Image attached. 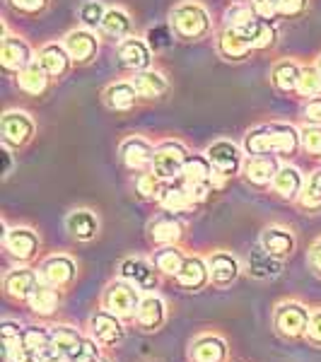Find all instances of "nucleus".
Returning a JSON list of instances; mask_svg holds the SVG:
<instances>
[{
    "instance_id": "f257e3e1",
    "label": "nucleus",
    "mask_w": 321,
    "mask_h": 362,
    "mask_svg": "<svg viewBox=\"0 0 321 362\" xmlns=\"http://www.w3.org/2000/svg\"><path fill=\"white\" fill-rule=\"evenodd\" d=\"M302 148L300 131L293 124H261L247 131L244 136V153L247 155H278L293 157Z\"/></svg>"
},
{
    "instance_id": "f03ea898",
    "label": "nucleus",
    "mask_w": 321,
    "mask_h": 362,
    "mask_svg": "<svg viewBox=\"0 0 321 362\" xmlns=\"http://www.w3.org/2000/svg\"><path fill=\"white\" fill-rule=\"evenodd\" d=\"M169 25H172V32L184 42H201L213 32V17L196 0H182L169 13Z\"/></svg>"
},
{
    "instance_id": "7ed1b4c3",
    "label": "nucleus",
    "mask_w": 321,
    "mask_h": 362,
    "mask_svg": "<svg viewBox=\"0 0 321 362\" xmlns=\"http://www.w3.org/2000/svg\"><path fill=\"white\" fill-rule=\"evenodd\" d=\"M309 317H312V309L302 302L283 300L273 309V329L285 341H302V338H307Z\"/></svg>"
},
{
    "instance_id": "20e7f679",
    "label": "nucleus",
    "mask_w": 321,
    "mask_h": 362,
    "mask_svg": "<svg viewBox=\"0 0 321 362\" xmlns=\"http://www.w3.org/2000/svg\"><path fill=\"white\" fill-rule=\"evenodd\" d=\"M143 290H138L133 283H128L124 278H116L112 283H107L102 293V307L109 309L116 317H121L124 321L136 319V312L143 302Z\"/></svg>"
},
{
    "instance_id": "39448f33",
    "label": "nucleus",
    "mask_w": 321,
    "mask_h": 362,
    "mask_svg": "<svg viewBox=\"0 0 321 362\" xmlns=\"http://www.w3.org/2000/svg\"><path fill=\"white\" fill-rule=\"evenodd\" d=\"M0 239H3L5 251L22 266L32 264L39 256V249H42V239H39V235L32 227H22V225L8 227L3 223V235H0Z\"/></svg>"
},
{
    "instance_id": "423d86ee",
    "label": "nucleus",
    "mask_w": 321,
    "mask_h": 362,
    "mask_svg": "<svg viewBox=\"0 0 321 362\" xmlns=\"http://www.w3.org/2000/svg\"><path fill=\"white\" fill-rule=\"evenodd\" d=\"M189 148L182 140H162L160 145H155V157H153V172L160 179L174 181L182 177L184 165L189 160Z\"/></svg>"
},
{
    "instance_id": "0eeeda50",
    "label": "nucleus",
    "mask_w": 321,
    "mask_h": 362,
    "mask_svg": "<svg viewBox=\"0 0 321 362\" xmlns=\"http://www.w3.org/2000/svg\"><path fill=\"white\" fill-rule=\"evenodd\" d=\"M206 155L215 169V174H218V179L227 181V179L237 177V174H242L244 155H242V148H239L237 143H232V140H227V138L213 140L206 148Z\"/></svg>"
},
{
    "instance_id": "6e6552de",
    "label": "nucleus",
    "mask_w": 321,
    "mask_h": 362,
    "mask_svg": "<svg viewBox=\"0 0 321 362\" xmlns=\"http://www.w3.org/2000/svg\"><path fill=\"white\" fill-rule=\"evenodd\" d=\"M87 334L102 348H116L126 338V321L102 307L92 312L90 321H87Z\"/></svg>"
},
{
    "instance_id": "1a4fd4ad",
    "label": "nucleus",
    "mask_w": 321,
    "mask_h": 362,
    "mask_svg": "<svg viewBox=\"0 0 321 362\" xmlns=\"http://www.w3.org/2000/svg\"><path fill=\"white\" fill-rule=\"evenodd\" d=\"M39 276L46 285H51V288L56 290H68L73 288L75 278H78V264H75L73 256L68 254H51L46 256V259L39 264Z\"/></svg>"
},
{
    "instance_id": "9d476101",
    "label": "nucleus",
    "mask_w": 321,
    "mask_h": 362,
    "mask_svg": "<svg viewBox=\"0 0 321 362\" xmlns=\"http://www.w3.org/2000/svg\"><path fill=\"white\" fill-rule=\"evenodd\" d=\"M119 278L133 283L138 290H143L145 295L155 293L162 283V273L157 271V266L148 259H140V256H126L119 264Z\"/></svg>"
},
{
    "instance_id": "9b49d317",
    "label": "nucleus",
    "mask_w": 321,
    "mask_h": 362,
    "mask_svg": "<svg viewBox=\"0 0 321 362\" xmlns=\"http://www.w3.org/2000/svg\"><path fill=\"white\" fill-rule=\"evenodd\" d=\"M42 285V276L39 271L29 266H17L13 271L5 273L3 278V290H5V297L8 300L17 302V305H27L29 297L34 295V290Z\"/></svg>"
},
{
    "instance_id": "f8f14e48",
    "label": "nucleus",
    "mask_w": 321,
    "mask_h": 362,
    "mask_svg": "<svg viewBox=\"0 0 321 362\" xmlns=\"http://www.w3.org/2000/svg\"><path fill=\"white\" fill-rule=\"evenodd\" d=\"M208 268H210V285L218 290H227L230 285L237 283V278L244 273L242 261L237 259L232 251L218 249L208 256Z\"/></svg>"
},
{
    "instance_id": "ddd939ff",
    "label": "nucleus",
    "mask_w": 321,
    "mask_h": 362,
    "mask_svg": "<svg viewBox=\"0 0 321 362\" xmlns=\"http://www.w3.org/2000/svg\"><path fill=\"white\" fill-rule=\"evenodd\" d=\"M0 136H3V145L8 148H22L34 136V121L27 112L20 109H10L0 119Z\"/></svg>"
},
{
    "instance_id": "4468645a",
    "label": "nucleus",
    "mask_w": 321,
    "mask_h": 362,
    "mask_svg": "<svg viewBox=\"0 0 321 362\" xmlns=\"http://www.w3.org/2000/svg\"><path fill=\"white\" fill-rule=\"evenodd\" d=\"M186 232V225L179 213H169V210H162L157 213L153 220L148 223V237L150 242L157 244V247H167V244H179Z\"/></svg>"
},
{
    "instance_id": "2eb2a0df",
    "label": "nucleus",
    "mask_w": 321,
    "mask_h": 362,
    "mask_svg": "<svg viewBox=\"0 0 321 362\" xmlns=\"http://www.w3.org/2000/svg\"><path fill=\"white\" fill-rule=\"evenodd\" d=\"M119 157L131 172H145V169H153L155 145L143 136H128L121 143Z\"/></svg>"
},
{
    "instance_id": "dca6fc26",
    "label": "nucleus",
    "mask_w": 321,
    "mask_h": 362,
    "mask_svg": "<svg viewBox=\"0 0 321 362\" xmlns=\"http://www.w3.org/2000/svg\"><path fill=\"white\" fill-rule=\"evenodd\" d=\"M116 56H119L121 66L133 70V73H140V70H148L153 66V51H150L148 42L136 37V34L121 39L119 46H116Z\"/></svg>"
},
{
    "instance_id": "f3484780",
    "label": "nucleus",
    "mask_w": 321,
    "mask_h": 362,
    "mask_svg": "<svg viewBox=\"0 0 321 362\" xmlns=\"http://www.w3.org/2000/svg\"><path fill=\"white\" fill-rule=\"evenodd\" d=\"M242 266H244V273H247L249 278L261 280V283H266V280H276L280 273H283V261L268 254L261 244H256L252 251H247Z\"/></svg>"
},
{
    "instance_id": "a211bd4d",
    "label": "nucleus",
    "mask_w": 321,
    "mask_h": 362,
    "mask_svg": "<svg viewBox=\"0 0 321 362\" xmlns=\"http://www.w3.org/2000/svg\"><path fill=\"white\" fill-rule=\"evenodd\" d=\"M133 324H136L143 334H155V331H160L162 326L167 324L165 300H162L160 295H155V293L143 295V302H140Z\"/></svg>"
},
{
    "instance_id": "6ab92c4d",
    "label": "nucleus",
    "mask_w": 321,
    "mask_h": 362,
    "mask_svg": "<svg viewBox=\"0 0 321 362\" xmlns=\"http://www.w3.org/2000/svg\"><path fill=\"white\" fill-rule=\"evenodd\" d=\"M278 169H280L278 157L249 155V160H244L242 177L247 179V184L256 186V189H266V186H273V179H276Z\"/></svg>"
},
{
    "instance_id": "aec40b11",
    "label": "nucleus",
    "mask_w": 321,
    "mask_h": 362,
    "mask_svg": "<svg viewBox=\"0 0 321 362\" xmlns=\"http://www.w3.org/2000/svg\"><path fill=\"white\" fill-rule=\"evenodd\" d=\"M37 61L32 54V46H29L22 37H13V34H5L3 44H0V63H3L5 70H13V73H20L27 66Z\"/></svg>"
},
{
    "instance_id": "412c9836",
    "label": "nucleus",
    "mask_w": 321,
    "mask_h": 362,
    "mask_svg": "<svg viewBox=\"0 0 321 362\" xmlns=\"http://www.w3.org/2000/svg\"><path fill=\"white\" fill-rule=\"evenodd\" d=\"M230 348L227 341L218 334H201L194 338L189 348V360L191 362H230Z\"/></svg>"
},
{
    "instance_id": "4be33fe9",
    "label": "nucleus",
    "mask_w": 321,
    "mask_h": 362,
    "mask_svg": "<svg viewBox=\"0 0 321 362\" xmlns=\"http://www.w3.org/2000/svg\"><path fill=\"white\" fill-rule=\"evenodd\" d=\"M259 244L264 247L268 254L276 256V259L285 261L295 254L297 249V237L295 232H290L288 227H280V225H271L261 232L259 237Z\"/></svg>"
},
{
    "instance_id": "5701e85b",
    "label": "nucleus",
    "mask_w": 321,
    "mask_h": 362,
    "mask_svg": "<svg viewBox=\"0 0 321 362\" xmlns=\"http://www.w3.org/2000/svg\"><path fill=\"white\" fill-rule=\"evenodd\" d=\"M177 285L182 290H189V293H201L203 288L210 285V268L208 261L203 256H186L182 271L177 273Z\"/></svg>"
},
{
    "instance_id": "b1692460",
    "label": "nucleus",
    "mask_w": 321,
    "mask_h": 362,
    "mask_svg": "<svg viewBox=\"0 0 321 362\" xmlns=\"http://www.w3.org/2000/svg\"><path fill=\"white\" fill-rule=\"evenodd\" d=\"M63 46L68 49L73 63H90L99 51V39L92 29L80 27V29H73V32L66 34Z\"/></svg>"
},
{
    "instance_id": "393cba45",
    "label": "nucleus",
    "mask_w": 321,
    "mask_h": 362,
    "mask_svg": "<svg viewBox=\"0 0 321 362\" xmlns=\"http://www.w3.org/2000/svg\"><path fill=\"white\" fill-rule=\"evenodd\" d=\"M66 230L75 242H92L99 235V218L90 208H75L66 215Z\"/></svg>"
},
{
    "instance_id": "a878e982",
    "label": "nucleus",
    "mask_w": 321,
    "mask_h": 362,
    "mask_svg": "<svg viewBox=\"0 0 321 362\" xmlns=\"http://www.w3.org/2000/svg\"><path fill=\"white\" fill-rule=\"evenodd\" d=\"M25 326L20 321L3 319L0 321V336H3V358L5 362H29V353L22 338Z\"/></svg>"
},
{
    "instance_id": "bb28decb",
    "label": "nucleus",
    "mask_w": 321,
    "mask_h": 362,
    "mask_svg": "<svg viewBox=\"0 0 321 362\" xmlns=\"http://www.w3.org/2000/svg\"><path fill=\"white\" fill-rule=\"evenodd\" d=\"M39 66H42L46 73H49V78H66L70 73V66H73V58H70L68 49L63 44H44L42 49H39V56H37Z\"/></svg>"
},
{
    "instance_id": "cd10ccee",
    "label": "nucleus",
    "mask_w": 321,
    "mask_h": 362,
    "mask_svg": "<svg viewBox=\"0 0 321 362\" xmlns=\"http://www.w3.org/2000/svg\"><path fill=\"white\" fill-rule=\"evenodd\" d=\"M237 32L252 44L254 51H264V49H273L278 42V29L271 25V20H264V17H256L249 25L237 27Z\"/></svg>"
},
{
    "instance_id": "c85d7f7f",
    "label": "nucleus",
    "mask_w": 321,
    "mask_h": 362,
    "mask_svg": "<svg viewBox=\"0 0 321 362\" xmlns=\"http://www.w3.org/2000/svg\"><path fill=\"white\" fill-rule=\"evenodd\" d=\"M157 206L162 210H169V213H189V210H194L198 203L194 201V196L189 194V189L184 186V181H167L165 189H162L160 198H157Z\"/></svg>"
},
{
    "instance_id": "c756f323",
    "label": "nucleus",
    "mask_w": 321,
    "mask_h": 362,
    "mask_svg": "<svg viewBox=\"0 0 321 362\" xmlns=\"http://www.w3.org/2000/svg\"><path fill=\"white\" fill-rule=\"evenodd\" d=\"M305 181H307L305 174H302L295 165H280L271 189L276 191L280 198H285V201H297L302 194V189H305Z\"/></svg>"
},
{
    "instance_id": "7c9ffc66",
    "label": "nucleus",
    "mask_w": 321,
    "mask_h": 362,
    "mask_svg": "<svg viewBox=\"0 0 321 362\" xmlns=\"http://www.w3.org/2000/svg\"><path fill=\"white\" fill-rule=\"evenodd\" d=\"M140 92L131 80H121V83H112L104 90V104L114 112H128L138 104Z\"/></svg>"
},
{
    "instance_id": "2f4dec72",
    "label": "nucleus",
    "mask_w": 321,
    "mask_h": 362,
    "mask_svg": "<svg viewBox=\"0 0 321 362\" xmlns=\"http://www.w3.org/2000/svg\"><path fill=\"white\" fill-rule=\"evenodd\" d=\"M252 44L232 27H225L223 32L218 34V54L225 58V61H244L249 54H252Z\"/></svg>"
},
{
    "instance_id": "473e14b6",
    "label": "nucleus",
    "mask_w": 321,
    "mask_h": 362,
    "mask_svg": "<svg viewBox=\"0 0 321 362\" xmlns=\"http://www.w3.org/2000/svg\"><path fill=\"white\" fill-rule=\"evenodd\" d=\"M300 75L302 68L300 63L293 61V58H285V61H278L271 70V83L278 92L283 95H290V92H297V85H300Z\"/></svg>"
},
{
    "instance_id": "72a5a7b5",
    "label": "nucleus",
    "mask_w": 321,
    "mask_h": 362,
    "mask_svg": "<svg viewBox=\"0 0 321 362\" xmlns=\"http://www.w3.org/2000/svg\"><path fill=\"white\" fill-rule=\"evenodd\" d=\"M27 307H29V312L37 314V317H42V319L54 317L56 309L61 307V290L51 288V285H46L42 280V285H39V288L34 290V295L29 297Z\"/></svg>"
},
{
    "instance_id": "f704fd0d",
    "label": "nucleus",
    "mask_w": 321,
    "mask_h": 362,
    "mask_svg": "<svg viewBox=\"0 0 321 362\" xmlns=\"http://www.w3.org/2000/svg\"><path fill=\"white\" fill-rule=\"evenodd\" d=\"M186 261V254L182 251L179 244H167V247H157L155 254H153V264L157 266V271L162 276H169V278H177V273L182 271Z\"/></svg>"
},
{
    "instance_id": "c9c22d12",
    "label": "nucleus",
    "mask_w": 321,
    "mask_h": 362,
    "mask_svg": "<svg viewBox=\"0 0 321 362\" xmlns=\"http://www.w3.org/2000/svg\"><path fill=\"white\" fill-rule=\"evenodd\" d=\"M131 83L136 85L140 97H162V95H167V90H169L167 78L160 73V70H153V68L133 73Z\"/></svg>"
},
{
    "instance_id": "e433bc0d",
    "label": "nucleus",
    "mask_w": 321,
    "mask_h": 362,
    "mask_svg": "<svg viewBox=\"0 0 321 362\" xmlns=\"http://www.w3.org/2000/svg\"><path fill=\"white\" fill-rule=\"evenodd\" d=\"M49 73L39 66V61H34L32 66H27L25 70H20L17 73V87H20L22 92H27V95L37 97L46 92V87H49Z\"/></svg>"
},
{
    "instance_id": "4c0bfd02",
    "label": "nucleus",
    "mask_w": 321,
    "mask_h": 362,
    "mask_svg": "<svg viewBox=\"0 0 321 362\" xmlns=\"http://www.w3.org/2000/svg\"><path fill=\"white\" fill-rule=\"evenodd\" d=\"M102 32L112 39H126L133 32V20L124 8H109L102 22Z\"/></svg>"
},
{
    "instance_id": "58836bf2",
    "label": "nucleus",
    "mask_w": 321,
    "mask_h": 362,
    "mask_svg": "<svg viewBox=\"0 0 321 362\" xmlns=\"http://www.w3.org/2000/svg\"><path fill=\"white\" fill-rule=\"evenodd\" d=\"M22 338H25V348L32 358L34 353L44 350L46 346H51V326H44V324H29L25 326L22 331Z\"/></svg>"
},
{
    "instance_id": "ea45409f",
    "label": "nucleus",
    "mask_w": 321,
    "mask_h": 362,
    "mask_svg": "<svg viewBox=\"0 0 321 362\" xmlns=\"http://www.w3.org/2000/svg\"><path fill=\"white\" fill-rule=\"evenodd\" d=\"M165 184H167V181L157 177L153 169H145V172H140L136 177V191H138L140 198H145V201H155L157 203V198H160Z\"/></svg>"
},
{
    "instance_id": "a19ab883",
    "label": "nucleus",
    "mask_w": 321,
    "mask_h": 362,
    "mask_svg": "<svg viewBox=\"0 0 321 362\" xmlns=\"http://www.w3.org/2000/svg\"><path fill=\"white\" fill-rule=\"evenodd\" d=\"M85 334L83 331H78L75 326H68V324H58V326H51V343L61 350L63 355L68 358V353L73 350L75 346L80 343V338Z\"/></svg>"
},
{
    "instance_id": "79ce46f5",
    "label": "nucleus",
    "mask_w": 321,
    "mask_h": 362,
    "mask_svg": "<svg viewBox=\"0 0 321 362\" xmlns=\"http://www.w3.org/2000/svg\"><path fill=\"white\" fill-rule=\"evenodd\" d=\"M102 346L92 338L90 334H85L83 338H80V343L75 346L73 350L68 353V362H97L99 358H104V353H102Z\"/></svg>"
},
{
    "instance_id": "37998d69",
    "label": "nucleus",
    "mask_w": 321,
    "mask_h": 362,
    "mask_svg": "<svg viewBox=\"0 0 321 362\" xmlns=\"http://www.w3.org/2000/svg\"><path fill=\"white\" fill-rule=\"evenodd\" d=\"M297 203H300L302 208H321V169L317 172H312L305 181V189H302L300 198H297Z\"/></svg>"
},
{
    "instance_id": "c03bdc74",
    "label": "nucleus",
    "mask_w": 321,
    "mask_h": 362,
    "mask_svg": "<svg viewBox=\"0 0 321 362\" xmlns=\"http://www.w3.org/2000/svg\"><path fill=\"white\" fill-rule=\"evenodd\" d=\"M256 17H259V15H256L252 3H235L232 8L225 10V27H232V29L244 27V25H249L252 20H256Z\"/></svg>"
},
{
    "instance_id": "a18cd8bd",
    "label": "nucleus",
    "mask_w": 321,
    "mask_h": 362,
    "mask_svg": "<svg viewBox=\"0 0 321 362\" xmlns=\"http://www.w3.org/2000/svg\"><path fill=\"white\" fill-rule=\"evenodd\" d=\"M107 10L109 8H104L99 0H85V3L80 5V22H83V27L87 29H102Z\"/></svg>"
},
{
    "instance_id": "49530a36",
    "label": "nucleus",
    "mask_w": 321,
    "mask_h": 362,
    "mask_svg": "<svg viewBox=\"0 0 321 362\" xmlns=\"http://www.w3.org/2000/svg\"><path fill=\"white\" fill-rule=\"evenodd\" d=\"M297 92L302 97H319L321 95V73L317 66H307L302 68L300 75V85H297Z\"/></svg>"
},
{
    "instance_id": "de8ad7c7",
    "label": "nucleus",
    "mask_w": 321,
    "mask_h": 362,
    "mask_svg": "<svg viewBox=\"0 0 321 362\" xmlns=\"http://www.w3.org/2000/svg\"><path fill=\"white\" fill-rule=\"evenodd\" d=\"M300 140H302V150L309 155H321V126L307 124L305 128H300Z\"/></svg>"
},
{
    "instance_id": "09e8293b",
    "label": "nucleus",
    "mask_w": 321,
    "mask_h": 362,
    "mask_svg": "<svg viewBox=\"0 0 321 362\" xmlns=\"http://www.w3.org/2000/svg\"><path fill=\"white\" fill-rule=\"evenodd\" d=\"M309 0H278V17H297L307 10Z\"/></svg>"
},
{
    "instance_id": "8fccbe9b",
    "label": "nucleus",
    "mask_w": 321,
    "mask_h": 362,
    "mask_svg": "<svg viewBox=\"0 0 321 362\" xmlns=\"http://www.w3.org/2000/svg\"><path fill=\"white\" fill-rule=\"evenodd\" d=\"M312 346L321 348V307L312 309V317H309V329H307V338Z\"/></svg>"
},
{
    "instance_id": "3c124183",
    "label": "nucleus",
    "mask_w": 321,
    "mask_h": 362,
    "mask_svg": "<svg viewBox=\"0 0 321 362\" xmlns=\"http://www.w3.org/2000/svg\"><path fill=\"white\" fill-rule=\"evenodd\" d=\"M10 3H13L15 10L25 15H39L49 8V0H10Z\"/></svg>"
},
{
    "instance_id": "603ef678",
    "label": "nucleus",
    "mask_w": 321,
    "mask_h": 362,
    "mask_svg": "<svg viewBox=\"0 0 321 362\" xmlns=\"http://www.w3.org/2000/svg\"><path fill=\"white\" fill-rule=\"evenodd\" d=\"M254 10L259 17H264V20H273V17H278V0H254Z\"/></svg>"
},
{
    "instance_id": "864d4df0",
    "label": "nucleus",
    "mask_w": 321,
    "mask_h": 362,
    "mask_svg": "<svg viewBox=\"0 0 321 362\" xmlns=\"http://www.w3.org/2000/svg\"><path fill=\"white\" fill-rule=\"evenodd\" d=\"M305 119L309 121V124L321 126V95L309 97V102L305 104Z\"/></svg>"
},
{
    "instance_id": "5fc2aeb1",
    "label": "nucleus",
    "mask_w": 321,
    "mask_h": 362,
    "mask_svg": "<svg viewBox=\"0 0 321 362\" xmlns=\"http://www.w3.org/2000/svg\"><path fill=\"white\" fill-rule=\"evenodd\" d=\"M307 261H309V266H312V271L317 273V276L321 278V239H317V242L312 244V249H309Z\"/></svg>"
},
{
    "instance_id": "6e6d98bb",
    "label": "nucleus",
    "mask_w": 321,
    "mask_h": 362,
    "mask_svg": "<svg viewBox=\"0 0 321 362\" xmlns=\"http://www.w3.org/2000/svg\"><path fill=\"white\" fill-rule=\"evenodd\" d=\"M0 155H3V177L5 179H8L10 177V172H13V153H10V150H8V145H5V148L3 150H0Z\"/></svg>"
},
{
    "instance_id": "4d7b16f0",
    "label": "nucleus",
    "mask_w": 321,
    "mask_h": 362,
    "mask_svg": "<svg viewBox=\"0 0 321 362\" xmlns=\"http://www.w3.org/2000/svg\"><path fill=\"white\" fill-rule=\"evenodd\" d=\"M317 68H319V73H321V56L317 58Z\"/></svg>"
},
{
    "instance_id": "13d9d810",
    "label": "nucleus",
    "mask_w": 321,
    "mask_h": 362,
    "mask_svg": "<svg viewBox=\"0 0 321 362\" xmlns=\"http://www.w3.org/2000/svg\"><path fill=\"white\" fill-rule=\"evenodd\" d=\"M239 3H254V0H239Z\"/></svg>"
},
{
    "instance_id": "bf43d9fd",
    "label": "nucleus",
    "mask_w": 321,
    "mask_h": 362,
    "mask_svg": "<svg viewBox=\"0 0 321 362\" xmlns=\"http://www.w3.org/2000/svg\"><path fill=\"white\" fill-rule=\"evenodd\" d=\"M97 362H109V360H107V358H99Z\"/></svg>"
}]
</instances>
